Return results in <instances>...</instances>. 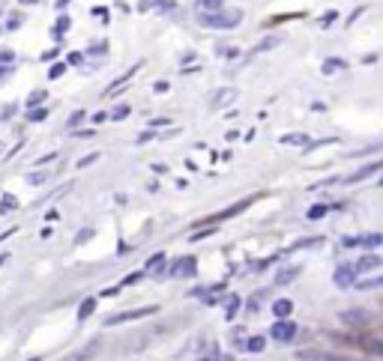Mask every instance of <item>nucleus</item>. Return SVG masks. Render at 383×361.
<instances>
[{
    "mask_svg": "<svg viewBox=\"0 0 383 361\" xmlns=\"http://www.w3.org/2000/svg\"><path fill=\"white\" fill-rule=\"evenodd\" d=\"M240 18L243 13H222V9H216V13H201V24L213 30H228L234 24H240Z\"/></svg>",
    "mask_w": 383,
    "mask_h": 361,
    "instance_id": "1",
    "label": "nucleus"
},
{
    "mask_svg": "<svg viewBox=\"0 0 383 361\" xmlns=\"http://www.w3.org/2000/svg\"><path fill=\"white\" fill-rule=\"evenodd\" d=\"M297 323H290V317H285V320H276L273 325H269V337L273 341H278V344H290L297 337Z\"/></svg>",
    "mask_w": 383,
    "mask_h": 361,
    "instance_id": "2",
    "label": "nucleus"
},
{
    "mask_svg": "<svg viewBox=\"0 0 383 361\" xmlns=\"http://www.w3.org/2000/svg\"><path fill=\"white\" fill-rule=\"evenodd\" d=\"M356 269L351 263H342V266H335V272H332V284L339 287V290H347V287H354L356 284Z\"/></svg>",
    "mask_w": 383,
    "mask_h": 361,
    "instance_id": "3",
    "label": "nucleus"
},
{
    "mask_svg": "<svg viewBox=\"0 0 383 361\" xmlns=\"http://www.w3.org/2000/svg\"><path fill=\"white\" fill-rule=\"evenodd\" d=\"M339 323H344V325H356V329H363V325H368V323H371V313H368V311H363V308H356V311H342V313H339Z\"/></svg>",
    "mask_w": 383,
    "mask_h": 361,
    "instance_id": "4",
    "label": "nucleus"
},
{
    "mask_svg": "<svg viewBox=\"0 0 383 361\" xmlns=\"http://www.w3.org/2000/svg\"><path fill=\"white\" fill-rule=\"evenodd\" d=\"M195 257H183L180 263H174L171 269H168V275H174V278H186V275H195Z\"/></svg>",
    "mask_w": 383,
    "mask_h": 361,
    "instance_id": "5",
    "label": "nucleus"
},
{
    "mask_svg": "<svg viewBox=\"0 0 383 361\" xmlns=\"http://www.w3.org/2000/svg\"><path fill=\"white\" fill-rule=\"evenodd\" d=\"M156 313V308H141V311H129V313H117V317H108L105 325H117V323H129V320H141V317H150Z\"/></svg>",
    "mask_w": 383,
    "mask_h": 361,
    "instance_id": "6",
    "label": "nucleus"
},
{
    "mask_svg": "<svg viewBox=\"0 0 383 361\" xmlns=\"http://www.w3.org/2000/svg\"><path fill=\"white\" fill-rule=\"evenodd\" d=\"M356 344L363 346L368 355H383V341H377V337H371V334H359V337H356Z\"/></svg>",
    "mask_w": 383,
    "mask_h": 361,
    "instance_id": "7",
    "label": "nucleus"
},
{
    "mask_svg": "<svg viewBox=\"0 0 383 361\" xmlns=\"http://www.w3.org/2000/svg\"><path fill=\"white\" fill-rule=\"evenodd\" d=\"M300 272H302V266H285V269H281V272L276 275L273 284H276V287H288L290 281H297V278H300Z\"/></svg>",
    "mask_w": 383,
    "mask_h": 361,
    "instance_id": "8",
    "label": "nucleus"
},
{
    "mask_svg": "<svg viewBox=\"0 0 383 361\" xmlns=\"http://www.w3.org/2000/svg\"><path fill=\"white\" fill-rule=\"evenodd\" d=\"M380 266H383V260H380L377 254H365V257H359V263H356L354 269L365 275V272H375V269H380Z\"/></svg>",
    "mask_w": 383,
    "mask_h": 361,
    "instance_id": "9",
    "label": "nucleus"
},
{
    "mask_svg": "<svg viewBox=\"0 0 383 361\" xmlns=\"http://www.w3.org/2000/svg\"><path fill=\"white\" fill-rule=\"evenodd\" d=\"M273 313H276L278 320L290 317V313H294V302H290V299H278V302H273Z\"/></svg>",
    "mask_w": 383,
    "mask_h": 361,
    "instance_id": "10",
    "label": "nucleus"
},
{
    "mask_svg": "<svg viewBox=\"0 0 383 361\" xmlns=\"http://www.w3.org/2000/svg\"><path fill=\"white\" fill-rule=\"evenodd\" d=\"M356 245H363V248H365V251H371V248H380V245H383V236H380V233L356 236Z\"/></svg>",
    "mask_w": 383,
    "mask_h": 361,
    "instance_id": "11",
    "label": "nucleus"
},
{
    "mask_svg": "<svg viewBox=\"0 0 383 361\" xmlns=\"http://www.w3.org/2000/svg\"><path fill=\"white\" fill-rule=\"evenodd\" d=\"M380 167H383V162H375V164H365V167H363V171H356L354 176H347V183H359V179H368L371 174H377V171H380Z\"/></svg>",
    "mask_w": 383,
    "mask_h": 361,
    "instance_id": "12",
    "label": "nucleus"
},
{
    "mask_svg": "<svg viewBox=\"0 0 383 361\" xmlns=\"http://www.w3.org/2000/svg\"><path fill=\"white\" fill-rule=\"evenodd\" d=\"M354 287H356V290H363V292L377 290V287H383V275H380V278H363V281H356Z\"/></svg>",
    "mask_w": 383,
    "mask_h": 361,
    "instance_id": "13",
    "label": "nucleus"
},
{
    "mask_svg": "<svg viewBox=\"0 0 383 361\" xmlns=\"http://www.w3.org/2000/svg\"><path fill=\"white\" fill-rule=\"evenodd\" d=\"M165 266V254H153L150 260H147V269H144V275H150V272H156V269H162Z\"/></svg>",
    "mask_w": 383,
    "mask_h": 361,
    "instance_id": "14",
    "label": "nucleus"
},
{
    "mask_svg": "<svg viewBox=\"0 0 383 361\" xmlns=\"http://www.w3.org/2000/svg\"><path fill=\"white\" fill-rule=\"evenodd\" d=\"M224 0H198V9L201 13H216V9H222Z\"/></svg>",
    "mask_w": 383,
    "mask_h": 361,
    "instance_id": "15",
    "label": "nucleus"
},
{
    "mask_svg": "<svg viewBox=\"0 0 383 361\" xmlns=\"http://www.w3.org/2000/svg\"><path fill=\"white\" fill-rule=\"evenodd\" d=\"M326 212H330V206H323V203H318V206H311V209L306 212V215H309L311 221H321V218L326 215Z\"/></svg>",
    "mask_w": 383,
    "mask_h": 361,
    "instance_id": "16",
    "label": "nucleus"
},
{
    "mask_svg": "<svg viewBox=\"0 0 383 361\" xmlns=\"http://www.w3.org/2000/svg\"><path fill=\"white\" fill-rule=\"evenodd\" d=\"M264 346H267V341H264V337H252V341L246 344V349H249V353H261Z\"/></svg>",
    "mask_w": 383,
    "mask_h": 361,
    "instance_id": "17",
    "label": "nucleus"
},
{
    "mask_svg": "<svg viewBox=\"0 0 383 361\" xmlns=\"http://www.w3.org/2000/svg\"><path fill=\"white\" fill-rule=\"evenodd\" d=\"M93 308H96V302H93V299H87V302L81 304V311H78V317H81V320L90 317V313H93Z\"/></svg>",
    "mask_w": 383,
    "mask_h": 361,
    "instance_id": "18",
    "label": "nucleus"
},
{
    "mask_svg": "<svg viewBox=\"0 0 383 361\" xmlns=\"http://www.w3.org/2000/svg\"><path fill=\"white\" fill-rule=\"evenodd\" d=\"M335 69H344V60H326V63H323V72H326V75L335 72Z\"/></svg>",
    "mask_w": 383,
    "mask_h": 361,
    "instance_id": "19",
    "label": "nucleus"
},
{
    "mask_svg": "<svg viewBox=\"0 0 383 361\" xmlns=\"http://www.w3.org/2000/svg\"><path fill=\"white\" fill-rule=\"evenodd\" d=\"M236 311H240V299H231V302H228V311H224V313H228V320L236 317Z\"/></svg>",
    "mask_w": 383,
    "mask_h": 361,
    "instance_id": "20",
    "label": "nucleus"
},
{
    "mask_svg": "<svg viewBox=\"0 0 383 361\" xmlns=\"http://www.w3.org/2000/svg\"><path fill=\"white\" fill-rule=\"evenodd\" d=\"M141 278H144V272H135V275H129V278H123V287H135Z\"/></svg>",
    "mask_w": 383,
    "mask_h": 361,
    "instance_id": "21",
    "label": "nucleus"
},
{
    "mask_svg": "<svg viewBox=\"0 0 383 361\" xmlns=\"http://www.w3.org/2000/svg\"><path fill=\"white\" fill-rule=\"evenodd\" d=\"M285 143H306V134H285Z\"/></svg>",
    "mask_w": 383,
    "mask_h": 361,
    "instance_id": "22",
    "label": "nucleus"
},
{
    "mask_svg": "<svg viewBox=\"0 0 383 361\" xmlns=\"http://www.w3.org/2000/svg\"><path fill=\"white\" fill-rule=\"evenodd\" d=\"M45 117H48V111H30V120H33V122H39V120H45Z\"/></svg>",
    "mask_w": 383,
    "mask_h": 361,
    "instance_id": "23",
    "label": "nucleus"
},
{
    "mask_svg": "<svg viewBox=\"0 0 383 361\" xmlns=\"http://www.w3.org/2000/svg\"><path fill=\"white\" fill-rule=\"evenodd\" d=\"M126 114H129V108H126V105H123V108H117V111H114V114H111V120H123V117H126Z\"/></svg>",
    "mask_w": 383,
    "mask_h": 361,
    "instance_id": "24",
    "label": "nucleus"
},
{
    "mask_svg": "<svg viewBox=\"0 0 383 361\" xmlns=\"http://www.w3.org/2000/svg\"><path fill=\"white\" fill-rule=\"evenodd\" d=\"M63 72H66V66H63V63H58V66H54V69H51V78H60Z\"/></svg>",
    "mask_w": 383,
    "mask_h": 361,
    "instance_id": "25",
    "label": "nucleus"
},
{
    "mask_svg": "<svg viewBox=\"0 0 383 361\" xmlns=\"http://www.w3.org/2000/svg\"><path fill=\"white\" fill-rule=\"evenodd\" d=\"M99 159V155H87V159H81V162H78V167H87V164H93Z\"/></svg>",
    "mask_w": 383,
    "mask_h": 361,
    "instance_id": "26",
    "label": "nucleus"
},
{
    "mask_svg": "<svg viewBox=\"0 0 383 361\" xmlns=\"http://www.w3.org/2000/svg\"><path fill=\"white\" fill-rule=\"evenodd\" d=\"M84 120V111H78V114H72V120H69V126H75V122H81Z\"/></svg>",
    "mask_w": 383,
    "mask_h": 361,
    "instance_id": "27",
    "label": "nucleus"
},
{
    "mask_svg": "<svg viewBox=\"0 0 383 361\" xmlns=\"http://www.w3.org/2000/svg\"><path fill=\"white\" fill-rule=\"evenodd\" d=\"M21 24V15H15V18H9V30H15Z\"/></svg>",
    "mask_w": 383,
    "mask_h": 361,
    "instance_id": "28",
    "label": "nucleus"
},
{
    "mask_svg": "<svg viewBox=\"0 0 383 361\" xmlns=\"http://www.w3.org/2000/svg\"><path fill=\"white\" fill-rule=\"evenodd\" d=\"M42 99H45V93H33L30 96V105H36V101H42Z\"/></svg>",
    "mask_w": 383,
    "mask_h": 361,
    "instance_id": "29",
    "label": "nucleus"
},
{
    "mask_svg": "<svg viewBox=\"0 0 383 361\" xmlns=\"http://www.w3.org/2000/svg\"><path fill=\"white\" fill-rule=\"evenodd\" d=\"M6 72H9V69H0V78H4V75H6Z\"/></svg>",
    "mask_w": 383,
    "mask_h": 361,
    "instance_id": "30",
    "label": "nucleus"
},
{
    "mask_svg": "<svg viewBox=\"0 0 383 361\" xmlns=\"http://www.w3.org/2000/svg\"><path fill=\"white\" fill-rule=\"evenodd\" d=\"M30 361H39V358H30Z\"/></svg>",
    "mask_w": 383,
    "mask_h": 361,
    "instance_id": "31",
    "label": "nucleus"
},
{
    "mask_svg": "<svg viewBox=\"0 0 383 361\" xmlns=\"http://www.w3.org/2000/svg\"><path fill=\"white\" fill-rule=\"evenodd\" d=\"M207 361H210V358H207Z\"/></svg>",
    "mask_w": 383,
    "mask_h": 361,
    "instance_id": "32",
    "label": "nucleus"
}]
</instances>
